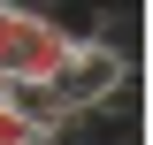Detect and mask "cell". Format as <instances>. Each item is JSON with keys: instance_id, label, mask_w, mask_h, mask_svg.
Returning <instances> with one entry per match:
<instances>
[{"instance_id": "cell-1", "label": "cell", "mask_w": 153, "mask_h": 145, "mask_svg": "<svg viewBox=\"0 0 153 145\" xmlns=\"http://www.w3.org/2000/svg\"><path fill=\"white\" fill-rule=\"evenodd\" d=\"M130 76H138V61L115 46V38H69V54H61V69H54V99H61V115H76V107H107V99H123L130 92Z\"/></svg>"}, {"instance_id": "cell-2", "label": "cell", "mask_w": 153, "mask_h": 145, "mask_svg": "<svg viewBox=\"0 0 153 145\" xmlns=\"http://www.w3.org/2000/svg\"><path fill=\"white\" fill-rule=\"evenodd\" d=\"M0 145H46V130H38L31 115L8 99V92H0Z\"/></svg>"}]
</instances>
